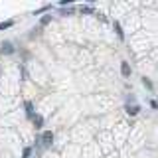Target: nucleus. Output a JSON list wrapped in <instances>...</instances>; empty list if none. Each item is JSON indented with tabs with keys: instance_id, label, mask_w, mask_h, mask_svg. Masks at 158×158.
I'll return each mask as SVG.
<instances>
[{
	"instance_id": "1",
	"label": "nucleus",
	"mask_w": 158,
	"mask_h": 158,
	"mask_svg": "<svg viewBox=\"0 0 158 158\" xmlns=\"http://www.w3.org/2000/svg\"><path fill=\"white\" fill-rule=\"evenodd\" d=\"M0 53H4V56H10V53H14L12 42H2V44H0Z\"/></svg>"
},
{
	"instance_id": "2",
	"label": "nucleus",
	"mask_w": 158,
	"mask_h": 158,
	"mask_svg": "<svg viewBox=\"0 0 158 158\" xmlns=\"http://www.w3.org/2000/svg\"><path fill=\"white\" fill-rule=\"evenodd\" d=\"M40 140L44 142V146H49V144L53 142V132H52V131H46V132H42Z\"/></svg>"
},
{
	"instance_id": "3",
	"label": "nucleus",
	"mask_w": 158,
	"mask_h": 158,
	"mask_svg": "<svg viewBox=\"0 0 158 158\" xmlns=\"http://www.w3.org/2000/svg\"><path fill=\"white\" fill-rule=\"evenodd\" d=\"M32 123H34V127H36V128H42V127H44V117L36 113V115L32 117Z\"/></svg>"
},
{
	"instance_id": "4",
	"label": "nucleus",
	"mask_w": 158,
	"mask_h": 158,
	"mask_svg": "<svg viewBox=\"0 0 158 158\" xmlns=\"http://www.w3.org/2000/svg\"><path fill=\"white\" fill-rule=\"evenodd\" d=\"M138 111H140V105H136V103H131V105H127V113H128V115H136Z\"/></svg>"
},
{
	"instance_id": "5",
	"label": "nucleus",
	"mask_w": 158,
	"mask_h": 158,
	"mask_svg": "<svg viewBox=\"0 0 158 158\" xmlns=\"http://www.w3.org/2000/svg\"><path fill=\"white\" fill-rule=\"evenodd\" d=\"M24 107H26V115H28V118H32L36 113H34V105H32V101H26L24 103Z\"/></svg>"
},
{
	"instance_id": "6",
	"label": "nucleus",
	"mask_w": 158,
	"mask_h": 158,
	"mask_svg": "<svg viewBox=\"0 0 158 158\" xmlns=\"http://www.w3.org/2000/svg\"><path fill=\"white\" fill-rule=\"evenodd\" d=\"M121 73H123V77H128V75H131V65H128L127 61L121 63Z\"/></svg>"
},
{
	"instance_id": "7",
	"label": "nucleus",
	"mask_w": 158,
	"mask_h": 158,
	"mask_svg": "<svg viewBox=\"0 0 158 158\" xmlns=\"http://www.w3.org/2000/svg\"><path fill=\"white\" fill-rule=\"evenodd\" d=\"M12 26H14V20H6V22H0V32H2V30L12 28Z\"/></svg>"
},
{
	"instance_id": "8",
	"label": "nucleus",
	"mask_w": 158,
	"mask_h": 158,
	"mask_svg": "<svg viewBox=\"0 0 158 158\" xmlns=\"http://www.w3.org/2000/svg\"><path fill=\"white\" fill-rule=\"evenodd\" d=\"M79 12L81 14H95V10H93V6H79Z\"/></svg>"
},
{
	"instance_id": "9",
	"label": "nucleus",
	"mask_w": 158,
	"mask_h": 158,
	"mask_svg": "<svg viewBox=\"0 0 158 158\" xmlns=\"http://www.w3.org/2000/svg\"><path fill=\"white\" fill-rule=\"evenodd\" d=\"M113 26H115V30H117V34H118V38H125V34H123V28H121V24H118V22H113Z\"/></svg>"
},
{
	"instance_id": "10",
	"label": "nucleus",
	"mask_w": 158,
	"mask_h": 158,
	"mask_svg": "<svg viewBox=\"0 0 158 158\" xmlns=\"http://www.w3.org/2000/svg\"><path fill=\"white\" fill-rule=\"evenodd\" d=\"M49 22H52V16H49V14H48V16H44L42 20H40V26H48Z\"/></svg>"
},
{
	"instance_id": "11",
	"label": "nucleus",
	"mask_w": 158,
	"mask_h": 158,
	"mask_svg": "<svg viewBox=\"0 0 158 158\" xmlns=\"http://www.w3.org/2000/svg\"><path fill=\"white\" fill-rule=\"evenodd\" d=\"M30 156H32V148L26 146V148H24V154H22V158H30Z\"/></svg>"
},
{
	"instance_id": "12",
	"label": "nucleus",
	"mask_w": 158,
	"mask_h": 158,
	"mask_svg": "<svg viewBox=\"0 0 158 158\" xmlns=\"http://www.w3.org/2000/svg\"><path fill=\"white\" fill-rule=\"evenodd\" d=\"M71 4V0H59V6H69Z\"/></svg>"
},
{
	"instance_id": "13",
	"label": "nucleus",
	"mask_w": 158,
	"mask_h": 158,
	"mask_svg": "<svg viewBox=\"0 0 158 158\" xmlns=\"http://www.w3.org/2000/svg\"><path fill=\"white\" fill-rule=\"evenodd\" d=\"M142 83H144V85H146L148 89H152V85H150V81H148V79H142Z\"/></svg>"
},
{
	"instance_id": "14",
	"label": "nucleus",
	"mask_w": 158,
	"mask_h": 158,
	"mask_svg": "<svg viewBox=\"0 0 158 158\" xmlns=\"http://www.w3.org/2000/svg\"><path fill=\"white\" fill-rule=\"evenodd\" d=\"M156 103H158V101H156Z\"/></svg>"
}]
</instances>
